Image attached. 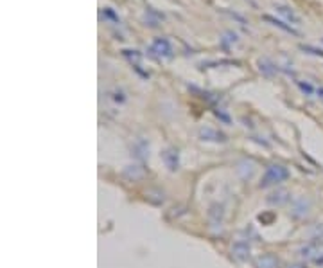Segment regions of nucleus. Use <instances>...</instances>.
Segmentation results:
<instances>
[{
	"instance_id": "2",
	"label": "nucleus",
	"mask_w": 323,
	"mask_h": 268,
	"mask_svg": "<svg viewBox=\"0 0 323 268\" xmlns=\"http://www.w3.org/2000/svg\"><path fill=\"white\" fill-rule=\"evenodd\" d=\"M151 51L153 53H157L158 56H169V54H171V45H169L167 40L160 38V40H157V42L153 43Z\"/></svg>"
},
{
	"instance_id": "3",
	"label": "nucleus",
	"mask_w": 323,
	"mask_h": 268,
	"mask_svg": "<svg viewBox=\"0 0 323 268\" xmlns=\"http://www.w3.org/2000/svg\"><path fill=\"white\" fill-rule=\"evenodd\" d=\"M278 11H280L282 15H286L289 20H295V22H298V18H296V15L293 13V11H287V7H278Z\"/></svg>"
},
{
	"instance_id": "4",
	"label": "nucleus",
	"mask_w": 323,
	"mask_h": 268,
	"mask_svg": "<svg viewBox=\"0 0 323 268\" xmlns=\"http://www.w3.org/2000/svg\"><path fill=\"white\" fill-rule=\"evenodd\" d=\"M318 94H320V99L323 101V89H320V92H318Z\"/></svg>"
},
{
	"instance_id": "1",
	"label": "nucleus",
	"mask_w": 323,
	"mask_h": 268,
	"mask_svg": "<svg viewBox=\"0 0 323 268\" xmlns=\"http://www.w3.org/2000/svg\"><path fill=\"white\" fill-rule=\"evenodd\" d=\"M287 177V171L280 166H275V168H269L266 173V179H264V185L271 184V182H280Z\"/></svg>"
}]
</instances>
